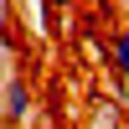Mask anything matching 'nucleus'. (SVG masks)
<instances>
[{
	"label": "nucleus",
	"instance_id": "f257e3e1",
	"mask_svg": "<svg viewBox=\"0 0 129 129\" xmlns=\"http://www.w3.org/2000/svg\"><path fill=\"white\" fill-rule=\"evenodd\" d=\"M36 114V88L26 83V72H10L5 88H0V119L5 124H26Z\"/></svg>",
	"mask_w": 129,
	"mask_h": 129
},
{
	"label": "nucleus",
	"instance_id": "f03ea898",
	"mask_svg": "<svg viewBox=\"0 0 129 129\" xmlns=\"http://www.w3.org/2000/svg\"><path fill=\"white\" fill-rule=\"evenodd\" d=\"M103 57H109L114 83H119V88H129V26H119V31L109 36V52H103Z\"/></svg>",
	"mask_w": 129,
	"mask_h": 129
},
{
	"label": "nucleus",
	"instance_id": "7ed1b4c3",
	"mask_svg": "<svg viewBox=\"0 0 129 129\" xmlns=\"http://www.w3.org/2000/svg\"><path fill=\"white\" fill-rule=\"evenodd\" d=\"M41 5H47V10H67L72 0H41Z\"/></svg>",
	"mask_w": 129,
	"mask_h": 129
},
{
	"label": "nucleus",
	"instance_id": "20e7f679",
	"mask_svg": "<svg viewBox=\"0 0 129 129\" xmlns=\"http://www.w3.org/2000/svg\"><path fill=\"white\" fill-rule=\"evenodd\" d=\"M0 72H5V41H0Z\"/></svg>",
	"mask_w": 129,
	"mask_h": 129
}]
</instances>
